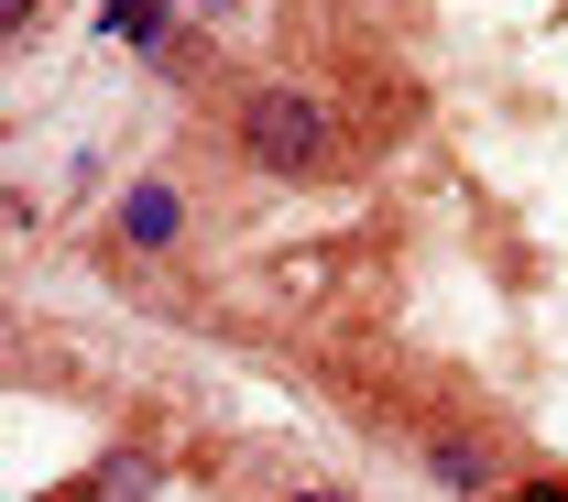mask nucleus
<instances>
[{"mask_svg": "<svg viewBox=\"0 0 568 502\" xmlns=\"http://www.w3.org/2000/svg\"><path fill=\"white\" fill-rule=\"evenodd\" d=\"M175 186H132V197H121V240H132V252H164V240H175Z\"/></svg>", "mask_w": 568, "mask_h": 502, "instance_id": "f03ea898", "label": "nucleus"}, {"mask_svg": "<svg viewBox=\"0 0 568 502\" xmlns=\"http://www.w3.org/2000/svg\"><path fill=\"white\" fill-rule=\"evenodd\" d=\"M295 502H351V492H295Z\"/></svg>", "mask_w": 568, "mask_h": 502, "instance_id": "0eeeda50", "label": "nucleus"}, {"mask_svg": "<svg viewBox=\"0 0 568 502\" xmlns=\"http://www.w3.org/2000/svg\"><path fill=\"white\" fill-rule=\"evenodd\" d=\"M99 22H110V33H132V44H142V33H153V22H164V0H110V11H99Z\"/></svg>", "mask_w": 568, "mask_h": 502, "instance_id": "39448f33", "label": "nucleus"}, {"mask_svg": "<svg viewBox=\"0 0 568 502\" xmlns=\"http://www.w3.org/2000/svg\"><path fill=\"white\" fill-rule=\"evenodd\" d=\"M525 502H568V481H525Z\"/></svg>", "mask_w": 568, "mask_h": 502, "instance_id": "423d86ee", "label": "nucleus"}, {"mask_svg": "<svg viewBox=\"0 0 568 502\" xmlns=\"http://www.w3.org/2000/svg\"><path fill=\"white\" fill-rule=\"evenodd\" d=\"M153 492V470H142V459H110V470H99V502H142Z\"/></svg>", "mask_w": 568, "mask_h": 502, "instance_id": "20e7f679", "label": "nucleus"}, {"mask_svg": "<svg viewBox=\"0 0 568 502\" xmlns=\"http://www.w3.org/2000/svg\"><path fill=\"white\" fill-rule=\"evenodd\" d=\"M241 153H252L263 175H317V164H328V110H317L306 88H252V99H241Z\"/></svg>", "mask_w": 568, "mask_h": 502, "instance_id": "f257e3e1", "label": "nucleus"}, {"mask_svg": "<svg viewBox=\"0 0 568 502\" xmlns=\"http://www.w3.org/2000/svg\"><path fill=\"white\" fill-rule=\"evenodd\" d=\"M426 459H437V481H448V492H481V481H493V459H481V448H459V437H437Z\"/></svg>", "mask_w": 568, "mask_h": 502, "instance_id": "7ed1b4c3", "label": "nucleus"}]
</instances>
